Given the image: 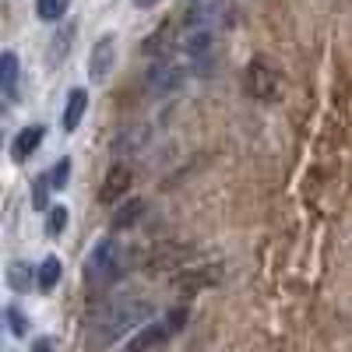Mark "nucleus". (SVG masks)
Instances as JSON below:
<instances>
[{
  "label": "nucleus",
  "instance_id": "nucleus-1",
  "mask_svg": "<svg viewBox=\"0 0 352 352\" xmlns=\"http://www.w3.org/2000/svg\"><path fill=\"white\" fill-rule=\"evenodd\" d=\"M152 320V303L148 300H116L102 307L85 328V349L88 352H102L113 342H120L134 331H141Z\"/></svg>",
  "mask_w": 352,
  "mask_h": 352
},
{
  "label": "nucleus",
  "instance_id": "nucleus-2",
  "mask_svg": "<svg viewBox=\"0 0 352 352\" xmlns=\"http://www.w3.org/2000/svg\"><path fill=\"white\" fill-rule=\"evenodd\" d=\"M243 92L254 99V102H278L282 92H285V81H282V71L264 60V56H254L243 71Z\"/></svg>",
  "mask_w": 352,
  "mask_h": 352
},
{
  "label": "nucleus",
  "instance_id": "nucleus-3",
  "mask_svg": "<svg viewBox=\"0 0 352 352\" xmlns=\"http://www.w3.org/2000/svg\"><path fill=\"white\" fill-rule=\"evenodd\" d=\"M116 272H120V243H116V236H102L85 257V285L102 289L116 278Z\"/></svg>",
  "mask_w": 352,
  "mask_h": 352
},
{
  "label": "nucleus",
  "instance_id": "nucleus-4",
  "mask_svg": "<svg viewBox=\"0 0 352 352\" xmlns=\"http://www.w3.org/2000/svg\"><path fill=\"white\" fill-rule=\"evenodd\" d=\"M184 78H187V64L166 53L162 60L152 67V74H148V88L159 92V96H166V92H176V88L184 85Z\"/></svg>",
  "mask_w": 352,
  "mask_h": 352
},
{
  "label": "nucleus",
  "instance_id": "nucleus-5",
  "mask_svg": "<svg viewBox=\"0 0 352 352\" xmlns=\"http://www.w3.org/2000/svg\"><path fill=\"white\" fill-rule=\"evenodd\" d=\"M116 67V36H99L92 43V53H88V78L96 85H102Z\"/></svg>",
  "mask_w": 352,
  "mask_h": 352
},
{
  "label": "nucleus",
  "instance_id": "nucleus-6",
  "mask_svg": "<svg viewBox=\"0 0 352 352\" xmlns=\"http://www.w3.org/2000/svg\"><path fill=\"white\" fill-rule=\"evenodd\" d=\"M131 187H134V169H131L127 162H113V166L106 169L102 187H99V201H102V204H116V201L127 197Z\"/></svg>",
  "mask_w": 352,
  "mask_h": 352
},
{
  "label": "nucleus",
  "instance_id": "nucleus-7",
  "mask_svg": "<svg viewBox=\"0 0 352 352\" xmlns=\"http://www.w3.org/2000/svg\"><path fill=\"white\" fill-rule=\"evenodd\" d=\"M219 282V268L215 264H204V268H180L173 272V285L176 289H187V292H197V289H208Z\"/></svg>",
  "mask_w": 352,
  "mask_h": 352
},
{
  "label": "nucleus",
  "instance_id": "nucleus-8",
  "mask_svg": "<svg viewBox=\"0 0 352 352\" xmlns=\"http://www.w3.org/2000/svg\"><path fill=\"white\" fill-rule=\"evenodd\" d=\"M43 134H46V127L43 124H32V127H21L18 134H14V141H11V159L21 166V162H28L32 159V152L43 144Z\"/></svg>",
  "mask_w": 352,
  "mask_h": 352
},
{
  "label": "nucleus",
  "instance_id": "nucleus-9",
  "mask_svg": "<svg viewBox=\"0 0 352 352\" xmlns=\"http://www.w3.org/2000/svg\"><path fill=\"white\" fill-rule=\"evenodd\" d=\"M18 81H21V67H18V53L8 50L4 56H0V92H4V99H18Z\"/></svg>",
  "mask_w": 352,
  "mask_h": 352
},
{
  "label": "nucleus",
  "instance_id": "nucleus-10",
  "mask_svg": "<svg viewBox=\"0 0 352 352\" xmlns=\"http://www.w3.org/2000/svg\"><path fill=\"white\" fill-rule=\"evenodd\" d=\"M85 109H88V92H85V88H71L67 102H64V120H60L67 134L78 131V124L85 120Z\"/></svg>",
  "mask_w": 352,
  "mask_h": 352
},
{
  "label": "nucleus",
  "instance_id": "nucleus-11",
  "mask_svg": "<svg viewBox=\"0 0 352 352\" xmlns=\"http://www.w3.org/2000/svg\"><path fill=\"white\" fill-rule=\"evenodd\" d=\"M71 43H74V25H60V28H56V36L50 39L46 64H50V67H60L67 56H71Z\"/></svg>",
  "mask_w": 352,
  "mask_h": 352
},
{
  "label": "nucleus",
  "instance_id": "nucleus-12",
  "mask_svg": "<svg viewBox=\"0 0 352 352\" xmlns=\"http://www.w3.org/2000/svg\"><path fill=\"white\" fill-rule=\"evenodd\" d=\"M8 285H11L14 292H28L32 285H39V272H36L28 261H11V264H8Z\"/></svg>",
  "mask_w": 352,
  "mask_h": 352
},
{
  "label": "nucleus",
  "instance_id": "nucleus-13",
  "mask_svg": "<svg viewBox=\"0 0 352 352\" xmlns=\"http://www.w3.org/2000/svg\"><path fill=\"white\" fill-rule=\"evenodd\" d=\"M141 215H144V201L141 197H131V201H124L120 208L113 212V222L109 226H113V232H120V229H131Z\"/></svg>",
  "mask_w": 352,
  "mask_h": 352
},
{
  "label": "nucleus",
  "instance_id": "nucleus-14",
  "mask_svg": "<svg viewBox=\"0 0 352 352\" xmlns=\"http://www.w3.org/2000/svg\"><path fill=\"white\" fill-rule=\"evenodd\" d=\"M60 275H64V264H60V257H46L43 264H39V289L43 292H53L56 285H60Z\"/></svg>",
  "mask_w": 352,
  "mask_h": 352
},
{
  "label": "nucleus",
  "instance_id": "nucleus-15",
  "mask_svg": "<svg viewBox=\"0 0 352 352\" xmlns=\"http://www.w3.org/2000/svg\"><path fill=\"white\" fill-rule=\"evenodd\" d=\"M67 8H71V0H36V14H39L43 21H50V25L64 21Z\"/></svg>",
  "mask_w": 352,
  "mask_h": 352
},
{
  "label": "nucleus",
  "instance_id": "nucleus-16",
  "mask_svg": "<svg viewBox=\"0 0 352 352\" xmlns=\"http://www.w3.org/2000/svg\"><path fill=\"white\" fill-rule=\"evenodd\" d=\"M67 219H71V212L64 208V204H53V208L46 212V236H60V232L67 229Z\"/></svg>",
  "mask_w": 352,
  "mask_h": 352
},
{
  "label": "nucleus",
  "instance_id": "nucleus-17",
  "mask_svg": "<svg viewBox=\"0 0 352 352\" xmlns=\"http://www.w3.org/2000/svg\"><path fill=\"white\" fill-rule=\"evenodd\" d=\"M67 176H71V159H60V162L50 169V184H53V190H64V187H67Z\"/></svg>",
  "mask_w": 352,
  "mask_h": 352
},
{
  "label": "nucleus",
  "instance_id": "nucleus-18",
  "mask_svg": "<svg viewBox=\"0 0 352 352\" xmlns=\"http://www.w3.org/2000/svg\"><path fill=\"white\" fill-rule=\"evenodd\" d=\"M50 173L46 176H36V184H32V204L36 208H46V201H50Z\"/></svg>",
  "mask_w": 352,
  "mask_h": 352
},
{
  "label": "nucleus",
  "instance_id": "nucleus-19",
  "mask_svg": "<svg viewBox=\"0 0 352 352\" xmlns=\"http://www.w3.org/2000/svg\"><path fill=\"white\" fill-rule=\"evenodd\" d=\"M8 324H11L14 335H25V331H28V324H25V317H21L18 307H8Z\"/></svg>",
  "mask_w": 352,
  "mask_h": 352
},
{
  "label": "nucleus",
  "instance_id": "nucleus-20",
  "mask_svg": "<svg viewBox=\"0 0 352 352\" xmlns=\"http://www.w3.org/2000/svg\"><path fill=\"white\" fill-rule=\"evenodd\" d=\"M28 352H53V342H50V338H36Z\"/></svg>",
  "mask_w": 352,
  "mask_h": 352
},
{
  "label": "nucleus",
  "instance_id": "nucleus-21",
  "mask_svg": "<svg viewBox=\"0 0 352 352\" xmlns=\"http://www.w3.org/2000/svg\"><path fill=\"white\" fill-rule=\"evenodd\" d=\"M131 4H134V8H155L159 0H131Z\"/></svg>",
  "mask_w": 352,
  "mask_h": 352
},
{
  "label": "nucleus",
  "instance_id": "nucleus-22",
  "mask_svg": "<svg viewBox=\"0 0 352 352\" xmlns=\"http://www.w3.org/2000/svg\"><path fill=\"white\" fill-rule=\"evenodd\" d=\"M124 352H134V349H124Z\"/></svg>",
  "mask_w": 352,
  "mask_h": 352
}]
</instances>
